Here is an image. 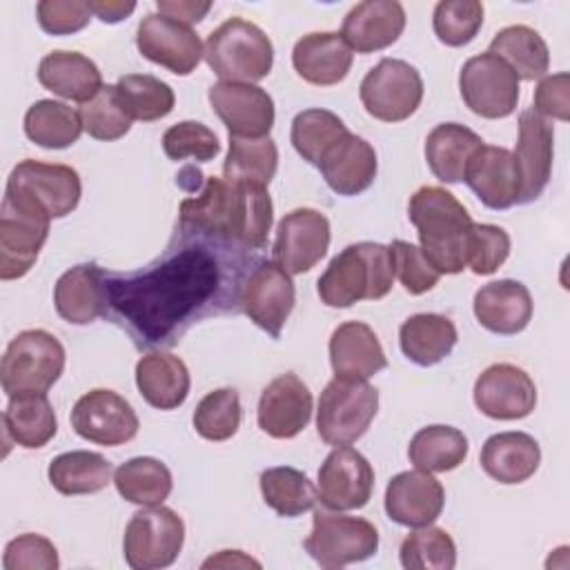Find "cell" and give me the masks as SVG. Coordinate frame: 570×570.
I'll list each match as a JSON object with an SVG mask.
<instances>
[{"label": "cell", "instance_id": "6da1fadb", "mask_svg": "<svg viewBox=\"0 0 570 570\" xmlns=\"http://www.w3.org/2000/svg\"><path fill=\"white\" fill-rule=\"evenodd\" d=\"M249 252L183 232L140 272L105 269V316L138 347H171L200 318L234 312Z\"/></svg>", "mask_w": 570, "mask_h": 570}, {"label": "cell", "instance_id": "7a4b0ae2", "mask_svg": "<svg viewBox=\"0 0 570 570\" xmlns=\"http://www.w3.org/2000/svg\"><path fill=\"white\" fill-rule=\"evenodd\" d=\"M274 207L267 187L205 176L196 196L178 207V229L191 232L243 252L263 249L272 229Z\"/></svg>", "mask_w": 570, "mask_h": 570}, {"label": "cell", "instance_id": "3957f363", "mask_svg": "<svg viewBox=\"0 0 570 570\" xmlns=\"http://www.w3.org/2000/svg\"><path fill=\"white\" fill-rule=\"evenodd\" d=\"M407 218L416 227L421 254L439 274H459L468 267V234L472 218L454 194L425 185L407 205Z\"/></svg>", "mask_w": 570, "mask_h": 570}, {"label": "cell", "instance_id": "277c9868", "mask_svg": "<svg viewBox=\"0 0 570 570\" xmlns=\"http://www.w3.org/2000/svg\"><path fill=\"white\" fill-rule=\"evenodd\" d=\"M394 283L387 245L363 240L336 254L318 278V296L327 307H352L358 301L383 298Z\"/></svg>", "mask_w": 570, "mask_h": 570}, {"label": "cell", "instance_id": "5b68a950", "mask_svg": "<svg viewBox=\"0 0 570 570\" xmlns=\"http://www.w3.org/2000/svg\"><path fill=\"white\" fill-rule=\"evenodd\" d=\"M203 58L223 82L252 85L269 76L274 47L258 24L236 16L207 36Z\"/></svg>", "mask_w": 570, "mask_h": 570}, {"label": "cell", "instance_id": "8992f818", "mask_svg": "<svg viewBox=\"0 0 570 570\" xmlns=\"http://www.w3.org/2000/svg\"><path fill=\"white\" fill-rule=\"evenodd\" d=\"M80 194L82 185L73 167L27 158L11 169L2 200L51 220L71 214Z\"/></svg>", "mask_w": 570, "mask_h": 570}, {"label": "cell", "instance_id": "52a82bcc", "mask_svg": "<svg viewBox=\"0 0 570 570\" xmlns=\"http://www.w3.org/2000/svg\"><path fill=\"white\" fill-rule=\"evenodd\" d=\"M65 370L62 343L45 330H24L4 350L0 381L4 394H47Z\"/></svg>", "mask_w": 570, "mask_h": 570}, {"label": "cell", "instance_id": "ba28073f", "mask_svg": "<svg viewBox=\"0 0 570 570\" xmlns=\"http://www.w3.org/2000/svg\"><path fill=\"white\" fill-rule=\"evenodd\" d=\"M379 412V392L367 381L332 379L318 399L316 432L327 445L361 439Z\"/></svg>", "mask_w": 570, "mask_h": 570}, {"label": "cell", "instance_id": "9c48e42d", "mask_svg": "<svg viewBox=\"0 0 570 570\" xmlns=\"http://www.w3.org/2000/svg\"><path fill=\"white\" fill-rule=\"evenodd\" d=\"M305 552L321 568H343L365 561L379 550V530L363 517L316 510Z\"/></svg>", "mask_w": 570, "mask_h": 570}, {"label": "cell", "instance_id": "30bf717a", "mask_svg": "<svg viewBox=\"0 0 570 570\" xmlns=\"http://www.w3.org/2000/svg\"><path fill=\"white\" fill-rule=\"evenodd\" d=\"M185 543V523L183 519L165 505H145L131 514L122 552L125 561L134 570H158L171 566Z\"/></svg>", "mask_w": 570, "mask_h": 570}, {"label": "cell", "instance_id": "8fae6325", "mask_svg": "<svg viewBox=\"0 0 570 570\" xmlns=\"http://www.w3.org/2000/svg\"><path fill=\"white\" fill-rule=\"evenodd\" d=\"M358 96L372 118L401 122L419 109L423 100V78L410 62L383 58L361 80Z\"/></svg>", "mask_w": 570, "mask_h": 570}, {"label": "cell", "instance_id": "7c38bea8", "mask_svg": "<svg viewBox=\"0 0 570 570\" xmlns=\"http://www.w3.org/2000/svg\"><path fill=\"white\" fill-rule=\"evenodd\" d=\"M459 91L472 114L497 120L517 109L519 78L501 58L485 51L465 60L459 73Z\"/></svg>", "mask_w": 570, "mask_h": 570}, {"label": "cell", "instance_id": "4fadbf2b", "mask_svg": "<svg viewBox=\"0 0 570 570\" xmlns=\"http://www.w3.org/2000/svg\"><path fill=\"white\" fill-rule=\"evenodd\" d=\"M296 303L289 274L276 261H256L240 283L238 305L272 338L281 336L285 321Z\"/></svg>", "mask_w": 570, "mask_h": 570}, {"label": "cell", "instance_id": "5bb4252c", "mask_svg": "<svg viewBox=\"0 0 570 570\" xmlns=\"http://www.w3.org/2000/svg\"><path fill=\"white\" fill-rule=\"evenodd\" d=\"M71 428L85 441L98 445H122L138 434V416L127 399L98 387L82 394L71 410Z\"/></svg>", "mask_w": 570, "mask_h": 570}, {"label": "cell", "instance_id": "9a60e30c", "mask_svg": "<svg viewBox=\"0 0 570 570\" xmlns=\"http://www.w3.org/2000/svg\"><path fill=\"white\" fill-rule=\"evenodd\" d=\"M330 247V220L323 212L298 207L285 214L276 227L274 261L287 274L309 272Z\"/></svg>", "mask_w": 570, "mask_h": 570}, {"label": "cell", "instance_id": "2e32d148", "mask_svg": "<svg viewBox=\"0 0 570 570\" xmlns=\"http://www.w3.org/2000/svg\"><path fill=\"white\" fill-rule=\"evenodd\" d=\"M374 490V470L370 461L350 445L334 448L321 470L316 494L318 501L334 510H358L363 508Z\"/></svg>", "mask_w": 570, "mask_h": 570}, {"label": "cell", "instance_id": "e0dca14e", "mask_svg": "<svg viewBox=\"0 0 570 570\" xmlns=\"http://www.w3.org/2000/svg\"><path fill=\"white\" fill-rule=\"evenodd\" d=\"M136 47L142 58L169 69L176 76L191 73L203 58V42L196 31L163 13H149L136 31Z\"/></svg>", "mask_w": 570, "mask_h": 570}, {"label": "cell", "instance_id": "ac0fdd59", "mask_svg": "<svg viewBox=\"0 0 570 570\" xmlns=\"http://www.w3.org/2000/svg\"><path fill=\"white\" fill-rule=\"evenodd\" d=\"M209 105L236 138H267L274 127L272 96L249 82H216L207 91Z\"/></svg>", "mask_w": 570, "mask_h": 570}, {"label": "cell", "instance_id": "d6986e66", "mask_svg": "<svg viewBox=\"0 0 570 570\" xmlns=\"http://www.w3.org/2000/svg\"><path fill=\"white\" fill-rule=\"evenodd\" d=\"M474 405L490 419L517 421L537 405V387L530 374L512 363L485 367L474 383Z\"/></svg>", "mask_w": 570, "mask_h": 570}, {"label": "cell", "instance_id": "ffe728a7", "mask_svg": "<svg viewBox=\"0 0 570 570\" xmlns=\"http://www.w3.org/2000/svg\"><path fill=\"white\" fill-rule=\"evenodd\" d=\"M49 218L2 200L0 209V278H22L38 261L49 236Z\"/></svg>", "mask_w": 570, "mask_h": 570}, {"label": "cell", "instance_id": "44dd1931", "mask_svg": "<svg viewBox=\"0 0 570 570\" xmlns=\"http://www.w3.org/2000/svg\"><path fill=\"white\" fill-rule=\"evenodd\" d=\"M512 156L521 178L519 205H528L537 200L550 183L554 156V129L550 120L534 109H523L519 114V138Z\"/></svg>", "mask_w": 570, "mask_h": 570}, {"label": "cell", "instance_id": "7402d4cb", "mask_svg": "<svg viewBox=\"0 0 570 570\" xmlns=\"http://www.w3.org/2000/svg\"><path fill=\"white\" fill-rule=\"evenodd\" d=\"M312 405L309 387L294 372H285L272 379L261 394L258 428L274 439H292L307 428Z\"/></svg>", "mask_w": 570, "mask_h": 570}, {"label": "cell", "instance_id": "603a6c76", "mask_svg": "<svg viewBox=\"0 0 570 570\" xmlns=\"http://www.w3.org/2000/svg\"><path fill=\"white\" fill-rule=\"evenodd\" d=\"M445 505V490L432 472L405 470L390 479L385 488L387 517L407 528L434 523Z\"/></svg>", "mask_w": 570, "mask_h": 570}, {"label": "cell", "instance_id": "cb8c5ba5", "mask_svg": "<svg viewBox=\"0 0 570 570\" xmlns=\"http://www.w3.org/2000/svg\"><path fill=\"white\" fill-rule=\"evenodd\" d=\"M463 180L490 209H508L519 203V167L505 147L481 145L470 158Z\"/></svg>", "mask_w": 570, "mask_h": 570}, {"label": "cell", "instance_id": "d4e9b609", "mask_svg": "<svg viewBox=\"0 0 570 570\" xmlns=\"http://www.w3.org/2000/svg\"><path fill=\"white\" fill-rule=\"evenodd\" d=\"M405 29V9L396 0H365L343 18L341 36L356 53H372L394 45Z\"/></svg>", "mask_w": 570, "mask_h": 570}, {"label": "cell", "instance_id": "484cf974", "mask_svg": "<svg viewBox=\"0 0 570 570\" xmlns=\"http://www.w3.org/2000/svg\"><path fill=\"white\" fill-rule=\"evenodd\" d=\"M330 363L336 379L367 381L387 367V356L367 323H341L330 336Z\"/></svg>", "mask_w": 570, "mask_h": 570}, {"label": "cell", "instance_id": "4316f807", "mask_svg": "<svg viewBox=\"0 0 570 570\" xmlns=\"http://www.w3.org/2000/svg\"><path fill=\"white\" fill-rule=\"evenodd\" d=\"M354 51L336 31H314L303 36L292 51L296 73L316 87H332L345 80L352 69Z\"/></svg>", "mask_w": 570, "mask_h": 570}, {"label": "cell", "instance_id": "83f0119b", "mask_svg": "<svg viewBox=\"0 0 570 570\" xmlns=\"http://www.w3.org/2000/svg\"><path fill=\"white\" fill-rule=\"evenodd\" d=\"M474 316L476 321L503 336L519 334L528 327L532 318V296L530 289L519 281H492L474 294Z\"/></svg>", "mask_w": 570, "mask_h": 570}, {"label": "cell", "instance_id": "f1b7e54d", "mask_svg": "<svg viewBox=\"0 0 570 570\" xmlns=\"http://www.w3.org/2000/svg\"><path fill=\"white\" fill-rule=\"evenodd\" d=\"M318 169L332 191L338 196H356L376 178V151L365 138L350 131L325 154Z\"/></svg>", "mask_w": 570, "mask_h": 570}, {"label": "cell", "instance_id": "f546056e", "mask_svg": "<svg viewBox=\"0 0 570 570\" xmlns=\"http://www.w3.org/2000/svg\"><path fill=\"white\" fill-rule=\"evenodd\" d=\"M53 305L60 318L73 325L105 316V269L96 263L67 269L53 285Z\"/></svg>", "mask_w": 570, "mask_h": 570}, {"label": "cell", "instance_id": "4dcf8cb0", "mask_svg": "<svg viewBox=\"0 0 570 570\" xmlns=\"http://www.w3.org/2000/svg\"><path fill=\"white\" fill-rule=\"evenodd\" d=\"M479 461L490 479L514 485L528 481L537 472L541 448L534 436L525 432H499L483 443Z\"/></svg>", "mask_w": 570, "mask_h": 570}, {"label": "cell", "instance_id": "1f68e13d", "mask_svg": "<svg viewBox=\"0 0 570 570\" xmlns=\"http://www.w3.org/2000/svg\"><path fill=\"white\" fill-rule=\"evenodd\" d=\"M136 385L151 407L176 410L185 403L191 379L187 365L178 356L156 350L136 363Z\"/></svg>", "mask_w": 570, "mask_h": 570}, {"label": "cell", "instance_id": "d6a6232c", "mask_svg": "<svg viewBox=\"0 0 570 570\" xmlns=\"http://www.w3.org/2000/svg\"><path fill=\"white\" fill-rule=\"evenodd\" d=\"M38 80L51 94L87 102L102 89V73L98 65L78 51H51L38 65Z\"/></svg>", "mask_w": 570, "mask_h": 570}, {"label": "cell", "instance_id": "836d02e7", "mask_svg": "<svg viewBox=\"0 0 570 570\" xmlns=\"http://www.w3.org/2000/svg\"><path fill=\"white\" fill-rule=\"evenodd\" d=\"M481 145V136L470 127L459 122H441L425 138L428 167L441 183H461L470 158Z\"/></svg>", "mask_w": 570, "mask_h": 570}, {"label": "cell", "instance_id": "e575fe53", "mask_svg": "<svg viewBox=\"0 0 570 570\" xmlns=\"http://www.w3.org/2000/svg\"><path fill=\"white\" fill-rule=\"evenodd\" d=\"M456 338L454 323L443 314H414L399 330L405 358L421 367L441 363L454 350Z\"/></svg>", "mask_w": 570, "mask_h": 570}, {"label": "cell", "instance_id": "d590c367", "mask_svg": "<svg viewBox=\"0 0 570 570\" xmlns=\"http://www.w3.org/2000/svg\"><path fill=\"white\" fill-rule=\"evenodd\" d=\"M2 428L4 436L13 443L36 450L56 436L58 419L47 394H20L9 399L2 414Z\"/></svg>", "mask_w": 570, "mask_h": 570}, {"label": "cell", "instance_id": "8d00e7d4", "mask_svg": "<svg viewBox=\"0 0 570 570\" xmlns=\"http://www.w3.org/2000/svg\"><path fill=\"white\" fill-rule=\"evenodd\" d=\"M490 53L501 58L519 80L543 78L550 67V51L546 40L525 24H512L494 33L488 47Z\"/></svg>", "mask_w": 570, "mask_h": 570}, {"label": "cell", "instance_id": "74e56055", "mask_svg": "<svg viewBox=\"0 0 570 570\" xmlns=\"http://www.w3.org/2000/svg\"><path fill=\"white\" fill-rule=\"evenodd\" d=\"M47 476L60 494H94L109 485L111 463L102 454L89 450L62 452L51 459Z\"/></svg>", "mask_w": 570, "mask_h": 570}, {"label": "cell", "instance_id": "f35d334b", "mask_svg": "<svg viewBox=\"0 0 570 570\" xmlns=\"http://www.w3.org/2000/svg\"><path fill=\"white\" fill-rule=\"evenodd\" d=\"M85 131L80 114L67 102L36 100L24 114V134L45 149H65Z\"/></svg>", "mask_w": 570, "mask_h": 570}, {"label": "cell", "instance_id": "ab89813d", "mask_svg": "<svg viewBox=\"0 0 570 570\" xmlns=\"http://www.w3.org/2000/svg\"><path fill=\"white\" fill-rule=\"evenodd\" d=\"M468 448V439L461 430L452 425H428L412 436L407 456L419 470L450 472L465 461Z\"/></svg>", "mask_w": 570, "mask_h": 570}, {"label": "cell", "instance_id": "60d3db41", "mask_svg": "<svg viewBox=\"0 0 570 570\" xmlns=\"http://www.w3.org/2000/svg\"><path fill=\"white\" fill-rule=\"evenodd\" d=\"M118 494L138 505H160L171 492L169 468L154 456H136L125 461L114 472Z\"/></svg>", "mask_w": 570, "mask_h": 570}, {"label": "cell", "instance_id": "b9f144b4", "mask_svg": "<svg viewBox=\"0 0 570 570\" xmlns=\"http://www.w3.org/2000/svg\"><path fill=\"white\" fill-rule=\"evenodd\" d=\"M278 167V149L267 138L229 136V151L223 163V178L232 183H249L267 187Z\"/></svg>", "mask_w": 570, "mask_h": 570}, {"label": "cell", "instance_id": "7bdbcfd3", "mask_svg": "<svg viewBox=\"0 0 570 570\" xmlns=\"http://www.w3.org/2000/svg\"><path fill=\"white\" fill-rule=\"evenodd\" d=\"M258 483L263 501L281 517H298L309 512L318 501L316 488L307 474L289 465L263 470Z\"/></svg>", "mask_w": 570, "mask_h": 570}, {"label": "cell", "instance_id": "ee69618b", "mask_svg": "<svg viewBox=\"0 0 570 570\" xmlns=\"http://www.w3.org/2000/svg\"><path fill=\"white\" fill-rule=\"evenodd\" d=\"M350 134L345 122L330 109H305L294 116L289 140L298 156L318 167L325 154Z\"/></svg>", "mask_w": 570, "mask_h": 570}, {"label": "cell", "instance_id": "f6af8a7d", "mask_svg": "<svg viewBox=\"0 0 570 570\" xmlns=\"http://www.w3.org/2000/svg\"><path fill=\"white\" fill-rule=\"evenodd\" d=\"M118 98L131 120L154 122L171 114L176 96L174 89L149 73H125L116 82Z\"/></svg>", "mask_w": 570, "mask_h": 570}, {"label": "cell", "instance_id": "bcb514c9", "mask_svg": "<svg viewBox=\"0 0 570 570\" xmlns=\"http://www.w3.org/2000/svg\"><path fill=\"white\" fill-rule=\"evenodd\" d=\"M405 570H452L456 566L454 539L436 525L412 530L399 550Z\"/></svg>", "mask_w": 570, "mask_h": 570}, {"label": "cell", "instance_id": "7dc6e473", "mask_svg": "<svg viewBox=\"0 0 570 570\" xmlns=\"http://www.w3.org/2000/svg\"><path fill=\"white\" fill-rule=\"evenodd\" d=\"M194 430L207 441H227L240 428V399L234 387H220L200 399L194 410Z\"/></svg>", "mask_w": 570, "mask_h": 570}, {"label": "cell", "instance_id": "c3c4849f", "mask_svg": "<svg viewBox=\"0 0 570 570\" xmlns=\"http://www.w3.org/2000/svg\"><path fill=\"white\" fill-rule=\"evenodd\" d=\"M78 114L85 131L96 140H118L131 129V118L118 98L116 85H102V89L78 109Z\"/></svg>", "mask_w": 570, "mask_h": 570}, {"label": "cell", "instance_id": "681fc988", "mask_svg": "<svg viewBox=\"0 0 570 570\" xmlns=\"http://www.w3.org/2000/svg\"><path fill=\"white\" fill-rule=\"evenodd\" d=\"M483 24V4L476 0H441L432 13V29L448 47L472 42Z\"/></svg>", "mask_w": 570, "mask_h": 570}, {"label": "cell", "instance_id": "f907efd6", "mask_svg": "<svg viewBox=\"0 0 570 570\" xmlns=\"http://www.w3.org/2000/svg\"><path fill=\"white\" fill-rule=\"evenodd\" d=\"M163 149L165 156L176 163L185 158L207 163L220 154V142L207 125L196 120H183L165 131Z\"/></svg>", "mask_w": 570, "mask_h": 570}, {"label": "cell", "instance_id": "816d5d0a", "mask_svg": "<svg viewBox=\"0 0 570 570\" xmlns=\"http://www.w3.org/2000/svg\"><path fill=\"white\" fill-rule=\"evenodd\" d=\"M510 256V236L503 227L488 223H472L468 234V267L488 276L494 274Z\"/></svg>", "mask_w": 570, "mask_h": 570}, {"label": "cell", "instance_id": "f5cc1de1", "mask_svg": "<svg viewBox=\"0 0 570 570\" xmlns=\"http://www.w3.org/2000/svg\"><path fill=\"white\" fill-rule=\"evenodd\" d=\"M390 254H392V265H394V276H399L403 289L412 296L425 294L430 292L441 274L425 261V256L421 254V247L407 243V240H392L390 245Z\"/></svg>", "mask_w": 570, "mask_h": 570}, {"label": "cell", "instance_id": "db71d44e", "mask_svg": "<svg viewBox=\"0 0 570 570\" xmlns=\"http://www.w3.org/2000/svg\"><path fill=\"white\" fill-rule=\"evenodd\" d=\"M60 566L56 546L42 534H20L11 539L2 554L4 570H56Z\"/></svg>", "mask_w": 570, "mask_h": 570}, {"label": "cell", "instance_id": "11a10c76", "mask_svg": "<svg viewBox=\"0 0 570 570\" xmlns=\"http://www.w3.org/2000/svg\"><path fill=\"white\" fill-rule=\"evenodd\" d=\"M38 24L51 36H67L85 29L91 20L89 2L80 0H42L36 7Z\"/></svg>", "mask_w": 570, "mask_h": 570}, {"label": "cell", "instance_id": "9f6ffc18", "mask_svg": "<svg viewBox=\"0 0 570 570\" xmlns=\"http://www.w3.org/2000/svg\"><path fill=\"white\" fill-rule=\"evenodd\" d=\"M570 76L566 71L541 78L534 89V111L539 116L566 122L570 118Z\"/></svg>", "mask_w": 570, "mask_h": 570}, {"label": "cell", "instance_id": "6f0895ef", "mask_svg": "<svg viewBox=\"0 0 570 570\" xmlns=\"http://www.w3.org/2000/svg\"><path fill=\"white\" fill-rule=\"evenodd\" d=\"M158 7V13L176 20V22H183L187 27L200 22L209 9H212V2H196V0H158L156 2Z\"/></svg>", "mask_w": 570, "mask_h": 570}, {"label": "cell", "instance_id": "680465c9", "mask_svg": "<svg viewBox=\"0 0 570 570\" xmlns=\"http://www.w3.org/2000/svg\"><path fill=\"white\" fill-rule=\"evenodd\" d=\"M89 9L96 18H100L102 22H120L127 16L134 13L136 2H122V0H98V2H89Z\"/></svg>", "mask_w": 570, "mask_h": 570}, {"label": "cell", "instance_id": "91938a15", "mask_svg": "<svg viewBox=\"0 0 570 570\" xmlns=\"http://www.w3.org/2000/svg\"><path fill=\"white\" fill-rule=\"evenodd\" d=\"M234 568V566H254L261 568L258 561H254L252 557H245L240 550H220L216 557H209L203 568Z\"/></svg>", "mask_w": 570, "mask_h": 570}]
</instances>
